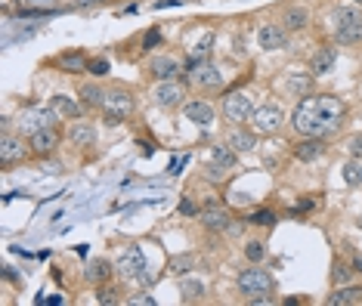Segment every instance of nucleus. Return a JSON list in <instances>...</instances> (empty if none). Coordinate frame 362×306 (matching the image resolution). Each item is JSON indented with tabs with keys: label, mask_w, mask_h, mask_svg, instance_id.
Segmentation results:
<instances>
[{
	"label": "nucleus",
	"mask_w": 362,
	"mask_h": 306,
	"mask_svg": "<svg viewBox=\"0 0 362 306\" xmlns=\"http://www.w3.org/2000/svg\"><path fill=\"white\" fill-rule=\"evenodd\" d=\"M136 109V99L134 93H130L127 87H121V84H115V87L105 90V99H102V115L109 124H121L127 121L130 115H134Z\"/></svg>",
	"instance_id": "nucleus-1"
},
{
	"label": "nucleus",
	"mask_w": 362,
	"mask_h": 306,
	"mask_svg": "<svg viewBox=\"0 0 362 306\" xmlns=\"http://www.w3.org/2000/svg\"><path fill=\"white\" fill-rule=\"evenodd\" d=\"M334 19V41L338 44H359L362 41V12L356 6H338L332 12Z\"/></svg>",
	"instance_id": "nucleus-2"
},
{
	"label": "nucleus",
	"mask_w": 362,
	"mask_h": 306,
	"mask_svg": "<svg viewBox=\"0 0 362 306\" xmlns=\"http://www.w3.org/2000/svg\"><path fill=\"white\" fill-rule=\"evenodd\" d=\"M291 124H294V130H298L300 136H325V127H322V121H319V102H316V93L300 96Z\"/></svg>",
	"instance_id": "nucleus-3"
},
{
	"label": "nucleus",
	"mask_w": 362,
	"mask_h": 306,
	"mask_svg": "<svg viewBox=\"0 0 362 306\" xmlns=\"http://www.w3.org/2000/svg\"><path fill=\"white\" fill-rule=\"evenodd\" d=\"M183 78H186L189 87H195L201 93H220L223 90V71L217 69L214 62H208V59H195Z\"/></svg>",
	"instance_id": "nucleus-4"
},
{
	"label": "nucleus",
	"mask_w": 362,
	"mask_h": 306,
	"mask_svg": "<svg viewBox=\"0 0 362 306\" xmlns=\"http://www.w3.org/2000/svg\"><path fill=\"white\" fill-rule=\"evenodd\" d=\"M31 158V143L22 133H10V127H3V136H0V164L3 168H12V164H22Z\"/></svg>",
	"instance_id": "nucleus-5"
},
{
	"label": "nucleus",
	"mask_w": 362,
	"mask_h": 306,
	"mask_svg": "<svg viewBox=\"0 0 362 306\" xmlns=\"http://www.w3.org/2000/svg\"><path fill=\"white\" fill-rule=\"evenodd\" d=\"M115 276H121L124 282H134V278H143V282H146V254H143L140 244H127V248L118 254Z\"/></svg>",
	"instance_id": "nucleus-6"
},
{
	"label": "nucleus",
	"mask_w": 362,
	"mask_h": 306,
	"mask_svg": "<svg viewBox=\"0 0 362 306\" xmlns=\"http://www.w3.org/2000/svg\"><path fill=\"white\" fill-rule=\"evenodd\" d=\"M248 124H251V130L257 133V136H273V133H279L282 124H285V111H282L275 102H263L254 109V115Z\"/></svg>",
	"instance_id": "nucleus-7"
},
{
	"label": "nucleus",
	"mask_w": 362,
	"mask_h": 306,
	"mask_svg": "<svg viewBox=\"0 0 362 306\" xmlns=\"http://www.w3.org/2000/svg\"><path fill=\"white\" fill-rule=\"evenodd\" d=\"M56 118H59V111L53 109V105H44V109H28V111L19 115L16 127H19L22 136H31V133H37V130L56 127Z\"/></svg>",
	"instance_id": "nucleus-8"
},
{
	"label": "nucleus",
	"mask_w": 362,
	"mask_h": 306,
	"mask_svg": "<svg viewBox=\"0 0 362 306\" xmlns=\"http://www.w3.org/2000/svg\"><path fill=\"white\" fill-rule=\"evenodd\" d=\"M152 99H155L158 109H168V111L183 109V105L189 102L186 99V84H183L180 78H177V81H158V87L152 90Z\"/></svg>",
	"instance_id": "nucleus-9"
},
{
	"label": "nucleus",
	"mask_w": 362,
	"mask_h": 306,
	"mask_svg": "<svg viewBox=\"0 0 362 306\" xmlns=\"http://www.w3.org/2000/svg\"><path fill=\"white\" fill-rule=\"evenodd\" d=\"M223 118H226L229 124H245V121H251V115H254V102H251V96H248L245 90H235V93H229L226 99H223Z\"/></svg>",
	"instance_id": "nucleus-10"
},
{
	"label": "nucleus",
	"mask_w": 362,
	"mask_h": 306,
	"mask_svg": "<svg viewBox=\"0 0 362 306\" xmlns=\"http://www.w3.org/2000/svg\"><path fill=\"white\" fill-rule=\"evenodd\" d=\"M316 102H319V121H322V127H325V133L338 130L341 124H344L347 105L341 102L338 96H332V93H319V96H316Z\"/></svg>",
	"instance_id": "nucleus-11"
},
{
	"label": "nucleus",
	"mask_w": 362,
	"mask_h": 306,
	"mask_svg": "<svg viewBox=\"0 0 362 306\" xmlns=\"http://www.w3.org/2000/svg\"><path fill=\"white\" fill-rule=\"evenodd\" d=\"M275 282L266 269H245L239 276V291L245 297H257V294H273Z\"/></svg>",
	"instance_id": "nucleus-12"
},
{
	"label": "nucleus",
	"mask_w": 362,
	"mask_h": 306,
	"mask_svg": "<svg viewBox=\"0 0 362 306\" xmlns=\"http://www.w3.org/2000/svg\"><path fill=\"white\" fill-rule=\"evenodd\" d=\"M59 130L56 127H47V130H37V133H31L28 136V143H31V155L35 158H53L56 155V149H59Z\"/></svg>",
	"instance_id": "nucleus-13"
},
{
	"label": "nucleus",
	"mask_w": 362,
	"mask_h": 306,
	"mask_svg": "<svg viewBox=\"0 0 362 306\" xmlns=\"http://www.w3.org/2000/svg\"><path fill=\"white\" fill-rule=\"evenodd\" d=\"M149 75H152L155 81H177V78H183L186 71H183L177 56H152L149 59Z\"/></svg>",
	"instance_id": "nucleus-14"
},
{
	"label": "nucleus",
	"mask_w": 362,
	"mask_h": 306,
	"mask_svg": "<svg viewBox=\"0 0 362 306\" xmlns=\"http://www.w3.org/2000/svg\"><path fill=\"white\" fill-rule=\"evenodd\" d=\"M257 46L260 50H285L288 46V28L285 25H260V31H257Z\"/></svg>",
	"instance_id": "nucleus-15"
},
{
	"label": "nucleus",
	"mask_w": 362,
	"mask_h": 306,
	"mask_svg": "<svg viewBox=\"0 0 362 306\" xmlns=\"http://www.w3.org/2000/svg\"><path fill=\"white\" fill-rule=\"evenodd\" d=\"M201 226H205L208 232H226L229 226H233V214H229L226 208H220V204H210V208L201 210Z\"/></svg>",
	"instance_id": "nucleus-16"
},
{
	"label": "nucleus",
	"mask_w": 362,
	"mask_h": 306,
	"mask_svg": "<svg viewBox=\"0 0 362 306\" xmlns=\"http://www.w3.org/2000/svg\"><path fill=\"white\" fill-rule=\"evenodd\" d=\"M183 115H186V121L199 124V127H210L214 124V105L205 102V99H192V102L183 105Z\"/></svg>",
	"instance_id": "nucleus-17"
},
{
	"label": "nucleus",
	"mask_w": 362,
	"mask_h": 306,
	"mask_svg": "<svg viewBox=\"0 0 362 306\" xmlns=\"http://www.w3.org/2000/svg\"><path fill=\"white\" fill-rule=\"evenodd\" d=\"M226 143L233 145L239 155H245V152H254V149H257V133H254V130H245V124H235V127L229 130Z\"/></svg>",
	"instance_id": "nucleus-18"
},
{
	"label": "nucleus",
	"mask_w": 362,
	"mask_h": 306,
	"mask_svg": "<svg viewBox=\"0 0 362 306\" xmlns=\"http://www.w3.org/2000/svg\"><path fill=\"white\" fill-rule=\"evenodd\" d=\"M325 139L322 136H304V143L300 145H294V158L298 161H316L319 155H325Z\"/></svg>",
	"instance_id": "nucleus-19"
},
{
	"label": "nucleus",
	"mask_w": 362,
	"mask_h": 306,
	"mask_svg": "<svg viewBox=\"0 0 362 306\" xmlns=\"http://www.w3.org/2000/svg\"><path fill=\"white\" fill-rule=\"evenodd\" d=\"M328 306H350V303H362V288L359 285H338L334 294H328Z\"/></svg>",
	"instance_id": "nucleus-20"
},
{
	"label": "nucleus",
	"mask_w": 362,
	"mask_h": 306,
	"mask_svg": "<svg viewBox=\"0 0 362 306\" xmlns=\"http://www.w3.org/2000/svg\"><path fill=\"white\" fill-rule=\"evenodd\" d=\"M282 25H285L288 31H304L307 25H310V10L307 6H288L285 12H282Z\"/></svg>",
	"instance_id": "nucleus-21"
},
{
	"label": "nucleus",
	"mask_w": 362,
	"mask_h": 306,
	"mask_svg": "<svg viewBox=\"0 0 362 306\" xmlns=\"http://www.w3.org/2000/svg\"><path fill=\"white\" fill-rule=\"evenodd\" d=\"M69 139H71V145H78V149L96 145V127L93 124H87V121H78V124H71Z\"/></svg>",
	"instance_id": "nucleus-22"
},
{
	"label": "nucleus",
	"mask_w": 362,
	"mask_h": 306,
	"mask_svg": "<svg viewBox=\"0 0 362 306\" xmlns=\"http://www.w3.org/2000/svg\"><path fill=\"white\" fill-rule=\"evenodd\" d=\"M50 105H53V109H56L62 118H75V121L84 115V111H87V109H84V102H78V99L62 96V93H56V96L50 99Z\"/></svg>",
	"instance_id": "nucleus-23"
},
{
	"label": "nucleus",
	"mask_w": 362,
	"mask_h": 306,
	"mask_svg": "<svg viewBox=\"0 0 362 306\" xmlns=\"http://www.w3.org/2000/svg\"><path fill=\"white\" fill-rule=\"evenodd\" d=\"M334 59H338L334 46H322V50L310 59V71H313V75H328V71L334 69Z\"/></svg>",
	"instance_id": "nucleus-24"
},
{
	"label": "nucleus",
	"mask_w": 362,
	"mask_h": 306,
	"mask_svg": "<svg viewBox=\"0 0 362 306\" xmlns=\"http://www.w3.org/2000/svg\"><path fill=\"white\" fill-rule=\"evenodd\" d=\"M210 161H214L217 168H226V170H233L235 164H239V152H235L229 143H223V145H214V149H210Z\"/></svg>",
	"instance_id": "nucleus-25"
},
{
	"label": "nucleus",
	"mask_w": 362,
	"mask_h": 306,
	"mask_svg": "<svg viewBox=\"0 0 362 306\" xmlns=\"http://www.w3.org/2000/svg\"><path fill=\"white\" fill-rule=\"evenodd\" d=\"M111 272H115V269H111V263H109V260H102V257H100V260H93V263L87 266L84 278H87V285H105V282H109V278H111Z\"/></svg>",
	"instance_id": "nucleus-26"
},
{
	"label": "nucleus",
	"mask_w": 362,
	"mask_h": 306,
	"mask_svg": "<svg viewBox=\"0 0 362 306\" xmlns=\"http://www.w3.org/2000/svg\"><path fill=\"white\" fill-rule=\"evenodd\" d=\"M102 99H105V90L100 87V84H84L81 87V102L87 111H102Z\"/></svg>",
	"instance_id": "nucleus-27"
},
{
	"label": "nucleus",
	"mask_w": 362,
	"mask_h": 306,
	"mask_svg": "<svg viewBox=\"0 0 362 306\" xmlns=\"http://www.w3.org/2000/svg\"><path fill=\"white\" fill-rule=\"evenodd\" d=\"M341 177H344V186H350V189L362 186V158H350V161H344Z\"/></svg>",
	"instance_id": "nucleus-28"
},
{
	"label": "nucleus",
	"mask_w": 362,
	"mask_h": 306,
	"mask_svg": "<svg viewBox=\"0 0 362 306\" xmlns=\"http://www.w3.org/2000/svg\"><path fill=\"white\" fill-rule=\"evenodd\" d=\"M180 294H183V300H186V303L201 300V297H205V285H201L199 278H183V282H180Z\"/></svg>",
	"instance_id": "nucleus-29"
},
{
	"label": "nucleus",
	"mask_w": 362,
	"mask_h": 306,
	"mask_svg": "<svg viewBox=\"0 0 362 306\" xmlns=\"http://www.w3.org/2000/svg\"><path fill=\"white\" fill-rule=\"evenodd\" d=\"M353 266H344L341 260H334V266H332V282H334V288H338V285H347L350 282V276H353Z\"/></svg>",
	"instance_id": "nucleus-30"
},
{
	"label": "nucleus",
	"mask_w": 362,
	"mask_h": 306,
	"mask_svg": "<svg viewBox=\"0 0 362 306\" xmlns=\"http://www.w3.org/2000/svg\"><path fill=\"white\" fill-rule=\"evenodd\" d=\"M310 78H307V75H291V78H288V87H291V93H294V96H307V93H310Z\"/></svg>",
	"instance_id": "nucleus-31"
},
{
	"label": "nucleus",
	"mask_w": 362,
	"mask_h": 306,
	"mask_svg": "<svg viewBox=\"0 0 362 306\" xmlns=\"http://www.w3.org/2000/svg\"><path fill=\"white\" fill-rule=\"evenodd\" d=\"M59 62H62L65 69H71V71H84V69H87V62H84L81 53H65V56H59Z\"/></svg>",
	"instance_id": "nucleus-32"
},
{
	"label": "nucleus",
	"mask_w": 362,
	"mask_h": 306,
	"mask_svg": "<svg viewBox=\"0 0 362 306\" xmlns=\"http://www.w3.org/2000/svg\"><path fill=\"white\" fill-rule=\"evenodd\" d=\"M245 257L251 263H260L263 257H266V248H263V242H248L245 244Z\"/></svg>",
	"instance_id": "nucleus-33"
},
{
	"label": "nucleus",
	"mask_w": 362,
	"mask_h": 306,
	"mask_svg": "<svg viewBox=\"0 0 362 306\" xmlns=\"http://www.w3.org/2000/svg\"><path fill=\"white\" fill-rule=\"evenodd\" d=\"M192 266V257L189 254H180V257H170V272H177V276H183V272Z\"/></svg>",
	"instance_id": "nucleus-34"
},
{
	"label": "nucleus",
	"mask_w": 362,
	"mask_h": 306,
	"mask_svg": "<svg viewBox=\"0 0 362 306\" xmlns=\"http://www.w3.org/2000/svg\"><path fill=\"white\" fill-rule=\"evenodd\" d=\"M251 223L254 226H273L275 223V214H273V210H257V214L251 217Z\"/></svg>",
	"instance_id": "nucleus-35"
},
{
	"label": "nucleus",
	"mask_w": 362,
	"mask_h": 306,
	"mask_svg": "<svg viewBox=\"0 0 362 306\" xmlns=\"http://www.w3.org/2000/svg\"><path fill=\"white\" fill-rule=\"evenodd\" d=\"M347 152H350V158H362V133L350 136V143H347Z\"/></svg>",
	"instance_id": "nucleus-36"
},
{
	"label": "nucleus",
	"mask_w": 362,
	"mask_h": 306,
	"mask_svg": "<svg viewBox=\"0 0 362 306\" xmlns=\"http://www.w3.org/2000/svg\"><path fill=\"white\" fill-rule=\"evenodd\" d=\"M96 300L105 303V306H111V303H118V297H115V291H111V288H102L100 294H96Z\"/></svg>",
	"instance_id": "nucleus-37"
},
{
	"label": "nucleus",
	"mask_w": 362,
	"mask_h": 306,
	"mask_svg": "<svg viewBox=\"0 0 362 306\" xmlns=\"http://www.w3.org/2000/svg\"><path fill=\"white\" fill-rule=\"evenodd\" d=\"M180 210H183V214H201V210L195 208V204L189 201V198H186V201H183V208H180Z\"/></svg>",
	"instance_id": "nucleus-38"
},
{
	"label": "nucleus",
	"mask_w": 362,
	"mask_h": 306,
	"mask_svg": "<svg viewBox=\"0 0 362 306\" xmlns=\"http://www.w3.org/2000/svg\"><path fill=\"white\" fill-rule=\"evenodd\" d=\"M90 71H93V75H105V62H93L90 65Z\"/></svg>",
	"instance_id": "nucleus-39"
},
{
	"label": "nucleus",
	"mask_w": 362,
	"mask_h": 306,
	"mask_svg": "<svg viewBox=\"0 0 362 306\" xmlns=\"http://www.w3.org/2000/svg\"><path fill=\"white\" fill-rule=\"evenodd\" d=\"M130 303H136V306H143V303H146V306H152L155 300H152V297H134V300H130Z\"/></svg>",
	"instance_id": "nucleus-40"
},
{
	"label": "nucleus",
	"mask_w": 362,
	"mask_h": 306,
	"mask_svg": "<svg viewBox=\"0 0 362 306\" xmlns=\"http://www.w3.org/2000/svg\"><path fill=\"white\" fill-rule=\"evenodd\" d=\"M47 174H62V164H56V161H50V164H47Z\"/></svg>",
	"instance_id": "nucleus-41"
},
{
	"label": "nucleus",
	"mask_w": 362,
	"mask_h": 306,
	"mask_svg": "<svg viewBox=\"0 0 362 306\" xmlns=\"http://www.w3.org/2000/svg\"><path fill=\"white\" fill-rule=\"evenodd\" d=\"M353 269L362 272V257H356V260H353Z\"/></svg>",
	"instance_id": "nucleus-42"
},
{
	"label": "nucleus",
	"mask_w": 362,
	"mask_h": 306,
	"mask_svg": "<svg viewBox=\"0 0 362 306\" xmlns=\"http://www.w3.org/2000/svg\"><path fill=\"white\" fill-rule=\"evenodd\" d=\"M353 3H356V6H362V0H353Z\"/></svg>",
	"instance_id": "nucleus-43"
}]
</instances>
